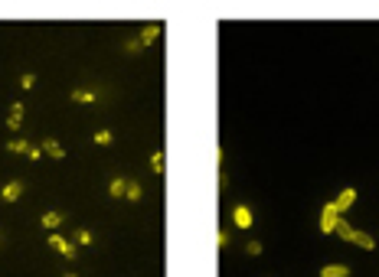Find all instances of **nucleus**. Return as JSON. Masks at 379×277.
I'll return each instance as SVG.
<instances>
[{"label": "nucleus", "instance_id": "obj_1", "mask_svg": "<svg viewBox=\"0 0 379 277\" xmlns=\"http://www.w3.org/2000/svg\"><path fill=\"white\" fill-rule=\"evenodd\" d=\"M337 222H340V212H337L334 202H327L320 212V232H337Z\"/></svg>", "mask_w": 379, "mask_h": 277}, {"label": "nucleus", "instance_id": "obj_2", "mask_svg": "<svg viewBox=\"0 0 379 277\" xmlns=\"http://www.w3.org/2000/svg\"><path fill=\"white\" fill-rule=\"evenodd\" d=\"M49 248H52V251H59L66 261H72V258H75V245H69L63 235H49Z\"/></svg>", "mask_w": 379, "mask_h": 277}, {"label": "nucleus", "instance_id": "obj_3", "mask_svg": "<svg viewBox=\"0 0 379 277\" xmlns=\"http://www.w3.org/2000/svg\"><path fill=\"white\" fill-rule=\"evenodd\" d=\"M0 196H4V202H17V199L23 196V179H10V183L0 189Z\"/></svg>", "mask_w": 379, "mask_h": 277}, {"label": "nucleus", "instance_id": "obj_4", "mask_svg": "<svg viewBox=\"0 0 379 277\" xmlns=\"http://www.w3.org/2000/svg\"><path fill=\"white\" fill-rule=\"evenodd\" d=\"M232 222H236L242 232H245V228H252V209H249V205H236V209H232Z\"/></svg>", "mask_w": 379, "mask_h": 277}, {"label": "nucleus", "instance_id": "obj_5", "mask_svg": "<svg viewBox=\"0 0 379 277\" xmlns=\"http://www.w3.org/2000/svg\"><path fill=\"white\" fill-rule=\"evenodd\" d=\"M356 202V189H343L340 192V196H337L334 199V205H337V212H347L350 209V205H353Z\"/></svg>", "mask_w": 379, "mask_h": 277}, {"label": "nucleus", "instance_id": "obj_6", "mask_svg": "<svg viewBox=\"0 0 379 277\" xmlns=\"http://www.w3.org/2000/svg\"><path fill=\"white\" fill-rule=\"evenodd\" d=\"M95 98H98V95L88 92V88H72V101H75V105H92Z\"/></svg>", "mask_w": 379, "mask_h": 277}, {"label": "nucleus", "instance_id": "obj_7", "mask_svg": "<svg viewBox=\"0 0 379 277\" xmlns=\"http://www.w3.org/2000/svg\"><path fill=\"white\" fill-rule=\"evenodd\" d=\"M353 245L363 248V251H373L376 241H373V235H366V232H353Z\"/></svg>", "mask_w": 379, "mask_h": 277}, {"label": "nucleus", "instance_id": "obj_8", "mask_svg": "<svg viewBox=\"0 0 379 277\" xmlns=\"http://www.w3.org/2000/svg\"><path fill=\"white\" fill-rule=\"evenodd\" d=\"M157 36H160V23H147V26H144V33H141V46H150Z\"/></svg>", "mask_w": 379, "mask_h": 277}, {"label": "nucleus", "instance_id": "obj_9", "mask_svg": "<svg viewBox=\"0 0 379 277\" xmlns=\"http://www.w3.org/2000/svg\"><path fill=\"white\" fill-rule=\"evenodd\" d=\"M320 277H350V267L347 264H327V267H320Z\"/></svg>", "mask_w": 379, "mask_h": 277}, {"label": "nucleus", "instance_id": "obj_10", "mask_svg": "<svg viewBox=\"0 0 379 277\" xmlns=\"http://www.w3.org/2000/svg\"><path fill=\"white\" fill-rule=\"evenodd\" d=\"M43 154H49V157H56V160H63L66 150H63V144H56V141H49V137H46V141H43Z\"/></svg>", "mask_w": 379, "mask_h": 277}, {"label": "nucleus", "instance_id": "obj_11", "mask_svg": "<svg viewBox=\"0 0 379 277\" xmlns=\"http://www.w3.org/2000/svg\"><path fill=\"white\" fill-rule=\"evenodd\" d=\"M353 232H356V228H353V225H350V222H347V219H340V222H337V235H340V238H343V241H353Z\"/></svg>", "mask_w": 379, "mask_h": 277}, {"label": "nucleus", "instance_id": "obj_12", "mask_svg": "<svg viewBox=\"0 0 379 277\" xmlns=\"http://www.w3.org/2000/svg\"><path fill=\"white\" fill-rule=\"evenodd\" d=\"M63 225V212H46L43 216V228H59Z\"/></svg>", "mask_w": 379, "mask_h": 277}, {"label": "nucleus", "instance_id": "obj_13", "mask_svg": "<svg viewBox=\"0 0 379 277\" xmlns=\"http://www.w3.org/2000/svg\"><path fill=\"white\" fill-rule=\"evenodd\" d=\"M125 189H128V179H112V186H108V192H112V199L125 196Z\"/></svg>", "mask_w": 379, "mask_h": 277}, {"label": "nucleus", "instance_id": "obj_14", "mask_svg": "<svg viewBox=\"0 0 379 277\" xmlns=\"http://www.w3.org/2000/svg\"><path fill=\"white\" fill-rule=\"evenodd\" d=\"M150 170H154L157 176L164 173V154H160V150H154V154H150Z\"/></svg>", "mask_w": 379, "mask_h": 277}, {"label": "nucleus", "instance_id": "obj_15", "mask_svg": "<svg viewBox=\"0 0 379 277\" xmlns=\"http://www.w3.org/2000/svg\"><path fill=\"white\" fill-rule=\"evenodd\" d=\"M92 241H95V235L92 232H85V228H79V232H75V245H92Z\"/></svg>", "mask_w": 379, "mask_h": 277}, {"label": "nucleus", "instance_id": "obj_16", "mask_svg": "<svg viewBox=\"0 0 379 277\" xmlns=\"http://www.w3.org/2000/svg\"><path fill=\"white\" fill-rule=\"evenodd\" d=\"M7 150H10V154H23V157H26L30 144H26V141H10V144H7Z\"/></svg>", "mask_w": 379, "mask_h": 277}, {"label": "nucleus", "instance_id": "obj_17", "mask_svg": "<svg viewBox=\"0 0 379 277\" xmlns=\"http://www.w3.org/2000/svg\"><path fill=\"white\" fill-rule=\"evenodd\" d=\"M125 199H131V202H137V199H141V186H137V183H131V179H128V189H125Z\"/></svg>", "mask_w": 379, "mask_h": 277}, {"label": "nucleus", "instance_id": "obj_18", "mask_svg": "<svg viewBox=\"0 0 379 277\" xmlns=\"http://www.w3.org/2000/svg\"><path fill=\"white\" fill-rule=\"evenodd\" d=\"M245 254H249V258H258L261 254V241H249V245H245Z\"/></svg>", "mask_w": 379, "mask_h": 277}, {"label": "nucleus", "instance_id": "obj_19", "mask_svg": "<svg viewBox=\"0 0 379 277\" xmlns=\"http://www.w3.org/2000/svg\"><path fill=\"white\" fill-rule=\"evenodd\" d=\"M229 173H226V170H219V192H229Z\"/></svg>", "mask_w": 379, "mask_h": 277}, {"label": "nucleus", "instance_id": "obj_20", "mask_svg": "<svg viewBox=\"0 0 379 277\" xmlns=\"http://www.w3.org/2000/svg\"><path fill=\"white\" fill-rule=\"evenodd\" d=\"M95 144H101V147L112 144V130H98V134H95Z\"/></svg>", "mask_w": 379, "mask_h": 277}, {"label": "nucleus", "instance_id": "obj_21", "mask_svg": "<svg viewBox=\"0 0 379 277\" xmlns=\"http://www.w3.org/2000/svg\"><path fill=\"white\" fill-rule=\"evenodd\" d=\"M20 85H23V88H33V85H36V75H33V72L20 75Z\"/></svg>", "mask_w": 379, "mask_h": 277}, {"label": "nucleus", "instance_id": "obj_22", "mask_svg": "<svg viewBox=\"0 0 379 277\" xmlns=\"http://www.w3.org/2000/svg\"><path fill=\"white\" fill-rule=\"evenodd\" d=\"M20 124H23V117H17V114H7V127H10V130H20Z\"/></svg>", "mask_w": 379, "mask_h": 277}, {"label": "nucleus", "instance_id": "obj_23", "mask_svg": "<svg viewBox=\"0 0 379 277\" xmlns=\"http://www.w3.org/2000/svg\"><path fill=\"white\" fill-rule=\"evenodd\" d=\"M216 245H219V248H229V232H226V228L216 235Z\"/></svg>", "mask_w": 379, "mask_h": 277}, {"label": "nucleus", "instance_id": "obj_24", "mask_svg": "<svg viewBox=\"0 0 379 277\" xmlns=\"http://www.w3.org/2000/svg\"><path fill=\"white\" fill-rule=\"evenodd\" d=\"M125 49H128V52H141L144 46H141V39H128V43H125Z\"/></svg>", "mask_w": 379, "mask_h": 277}, {"label": "nucleus", "instance_id": "obj_25", "mask_svg": "<svg viewBox=\"0 0 379 277\" xmlns=\"http://www.w3.org/2000/svg\"><path fill=\"white\" fill-rule=\"evenodd\" d=\"M26 157H30V160H39V157H43V147H33V144H30V150H26Z\"/></svg>", "mask_w": 379, "mask_h": 277}, {"label": "nucleus", "instance_id": "obj_26", "mask_svg": "<svg viewBox=\"0 0 379 277\" xmlns=\"http://www.w3.org/2000/svg\"><path fill=\"white\" fill-rule=\"evenodd\" d=\"M10 114H17V117H23V101H13V105H10Z\"/></svg>", "mask_w": 379, "mask_h": 277}, {"label": "nucleus", "instance_id": "obj_27", "mask_svg": "<svg viewBox=\"0 0 379 277\" xmlns=\"http://www.w3.org/2000/svg\"><path fill=\"white\" fill-rule=\"evenodd\" d=\"M66 277H75V274H66Z\"/></svg>", "mask_w": 379, "mask_h": 277}]
</instances>
